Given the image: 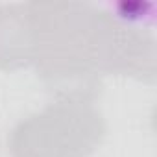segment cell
I'll list each match as a JSON object with an SVG mask.
<instances>
[{
	"label": "cell",
	"mask_w": 157,
	"mask_h": 157,
	"mask_svg": "<svg viewBox=\"0 0 157 157\" xmlns=\"http://www.w3.org/2000/svg\"><path fill=\"white\" fill-rule=\"evenodd\" d=\"M33 67L54 100L96 102L102 93L98 52L105 10L83 2H33Z\"/></svg>",
	"instance_id": "1"
},
{
	"label": "cell",
	"mask_w": 157,
	"mask_h": 157,
	"mask_svg": "<svg viewBox=\"0 0 157 157\" xmlns=\"http://www.w3.org/2000/svg\"><path fill=\"white\" fill-rule=\"evenodd\" d=\"M105 137V118L94 102L54 100L22 118L10 133L11 157H89Z\"/></svg>",
	"instance_id": "2"
},
{
	"label": "cell",
	"mask_w": 157,
	"mask_h": 157,
	"mask_svg": "<svg viewBox=\"0 0 157 157\" xmlns=\"http://www.w3.org/2000/svg\"><path fill=\"white\" fill-rule=\"evenodd\" d=\"M155 37L150 26L128 22L105 10L98 52L102 76H131L151 83L155 78Z\"/></svg>",
	"instance_id": "3"
},
{
	"label": "cell",
	"mask_w": 157,
	"mask_h": 157,
	"mask_svg": "<svg viewBox=\"0 0 157 157\" xmlns=\"http://www.w3.org/2000/svg\"><path fill=\"white\" fill-rule=\"evenodd\" d=\"M37 52V21L33 2L0 6V70L33 65Z\"/></svg>",
	"instance_id": "4"
}]
</instances>
